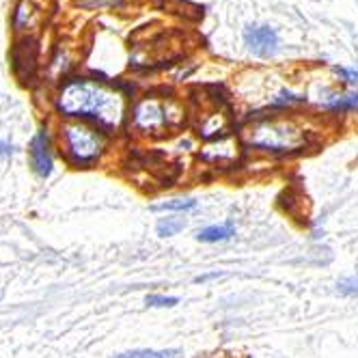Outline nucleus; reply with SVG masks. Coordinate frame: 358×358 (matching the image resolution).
Returning a JSON list of instances; mask_svg holds the SVG:
<instances>
[{
  "instance_id": "nucleus-1",
  "label": "nucleus",
  "mask_w": 358,
  "mask_h": 358,
  "mask_svg": "<svg viewBox=\"0 0 358 358\" xmlns=\"http://www.w3.org/2000/svg\"><path fill=\"white\" fill-rule=\"evenodd\" d=\"M67 117H89L104 127H117L123 119V99L119 93L87 80L69 83L59 99Z\"/></svg>"
},
{
  "instance_id": "nucleus-2",
  "label": "nucleus",
  "mask_w": 358,
  "mask_h": 358,
  "mask_svg": "<svg viewBox=\"0 0 358 358\" xmlns=\"http://www.w3.org/2000/svg\"><path fill=\"white\" fill-rule=\"evenodd\" d=\"M246 145L255 149H264L272 153H289L306 147L309 134L302 127H298L294 121L287 119H264L255 123L250 130L244 134Z\"/></svg>"
},
{
  "instance_id": "nucleus-3",
  "label": "nucleus",
  "mask_w": 358,
  "mask_h": 358,
  "mask_svg": "<svg viewBox=\"0 0 358 358\" xmlns=\"http://www.w3.org/2000/svg\"><path fill=\"white\" fill-rule=\"evenodd\" d=\"M182 110H177L173 101H158V99H143L134 110V125L147 134H160L162 130L177 125L182 121Z\"/></svg>"
},
{
  "instance_id": "nucleus-4",
  "label": "nucleus",
  "mask_w": 358,
  "mask_h": 358,
  "mask_svg": "<svg viewBox=\"0 0 358 358\" xmlns=\"http://www.w3.org/2000/svg\"><path fill=\"white\" fill-rule=\"evenodd\" d=\"M65 141L67 151L76 164H91L99 158L101 149H104V138L95 130L85 125H67L65 127Z\"/></svg>"
},
{
  "instance_id": "nucleus-5",
  "label": "nucleus",
  "mask_w": 358,
  "mask_h": 358,
  "mask_svg": "<svg viewBox=\"0 0 358 358\" xmlns=\"http://www.w3.org/2000/svg\"><path fill=\"white\" fill-rule=\"evenodd\" d=\"M244 41L257 57H272L278 50V37L270 27H248L244 31Z\"/></svg>"
},
{
  "instance_id": "nucleus-6",
  "label": "nucleus",
  "mask_w": 358,
  "mask_h": 358,
  "mask_svg": "<svg viewBox=\"0 0 358 358\" xmlns=\"http://www.w3.org/2000/svg\"><path fill=\"white\" fill-rule=\"evenodd\" d=\"M31 164H33L35 173L41 177H48L50 173H52V156H50L48 136L43 130L31 143Z\"/></svg>"
},
{
  "instance_id": "nucleus-7",
  "label": "nucleus",
  "mask_w": 358,
  "mask_h": 358,
  "mask_svg": "<svg viewBox=\"0 0 358 358\" xmlns=\"http://www.w3.org/2000/svg\"><path fill=\"white\" fill-rule=\"evenodd\" d=\"M236 236V227L234 224H214L203 229V231L196 234L199 242H206V244H216V242H224V240H231Z\"/></svg>"
},
{
  "instance_id": "nucleus-8",
  "label": "nucleus",
  "mask_w": 358,
  "mask_h": 358,
  "mask_svg": "<svg viewBox=\"0 0 358 358\" xmlns=\"http://www.w3.org/2000/svg\"><path fill=\"white\" fill-rule=\"evenodd\" d=\"M326 108L332 110H358V93H345V95H335L324 101Z\"/></svg>"
},
{
  "instance_id": "nucleus-9",
  "label": "nucleus",
  "mask_w": 358,
  "mask_h": 358,
  "mask_svg": "<svg viewBox=\"0 0 358 358\" xmlns=\"http://www.w3.org/2000/svg\"><path fill=\"white\" fill-rule=\"evenodd\" d=\"M179 350H132V352H123L113 358H177Z\"/></svg>"
},
{
  "instance_id": "nucleus-10",
  "label": "nucleus",
  "mask_w": 358,
  "mask_h": 358,
  "mask_svg": "<svg viewBox=\"0 0 358 358\" xmlns=\"http://www.w3.org/2000/svg\"><path fill=\"white\" fill-rule=\"evenodd\" d=\"M196 208V201L194 199H169L162 201L158 206H151L153 212H186V210H194Z\"/></svg>"
},
{
  "instance_id": "nucleus-11",
  "label": "nucleus",
  "mask_w": 358,
  "mask_h": 358,
  "mask_svg": "<svg viewBox=\"0 0 358 358\" xmlns=\"http://www.w3.org/2000/svg\"><path fill=\"white\" fill-rule=\"evenodd\" d=\"M186 218H160L158 227H156V231L160 238H173L177 236L179 231H184L186 229Z\"/></svg>"
},
{
  "instance_id": "nucleus-12",
  "label": "nucleus",
  "mask_w": 358,
  "mask_h": 358,
  "mask_svg": "<svg viewBox=\"0 0 358 358\" xmlns=\"http://www.w3.org/2000/svg\"><path fill=\"white\" fill-rule=\"evenodd\" d=\"M147 306H175L179 300L175 296H162V294H151L145 298Z\"/></svg>"
},
{
  "instance_id": "nucleus-13",
  "label": "nucleus",
  "mask_w": 358,
  "mask_h": 358,
  "mask_svg": "<svg viewBox=\"0 0 358 358\" xmlns=\"http://www.w3.org/2000/svg\"><path fill=\"white\" fill-rule=\"evenodd\" d=\"M337 292L343 294V296H358V276L339 280V283H337Z\"/></svg>"
},
{
  "instance_id": "nucleus-14",
  "label": "nucleus",
  "mask_w": 358,
  "mask_h": 358,
  "mask_svg": "<svg viewBox=\"0 0 358 358\" xmlns=\"http://www.w3.org/2000/svg\"><path fill=\"white\" fill-rule=\"evenodd\" d=\"M300 101H304V97H298V95H294L289 91H280L272 104L274 106H289V104H300Z\"/></svg>"
},
{
  "instance_id": "nucleus-15",
  "label": "nucleus",
  "mask_w": 358,
  "mask_h": 358,
  "mask_svg": "<svg viewBox=\"0 0 358 358\" xmlns=\"http://www.w3.org/2000/svg\"><path fill=\"white\" fill-rule=\"evenodd\" d=\"M0 153H11V147L3 141H0Z\"/></svg>"
}]
</instances>
